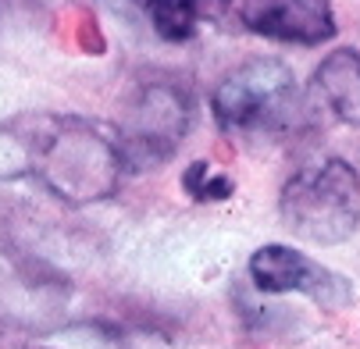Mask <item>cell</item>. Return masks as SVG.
Wrapping results in <instances>:
<instances>
[{"label":"cell","mask_w":360,"mask_h":349,"mask_svg":"<svg viewBox=\"0 0 360 349\" xmlns=\"http://www.w3.org/2000/svg\"><path fill=\"white\" fill-rule=\"evenodd\" d=\"M314 93L349 129H360V50L339 46L314 68Z\"/></svg>","instance_id":"obj_7"},{"label":"cell","mask_w":360,"mask_h":349,"mask_svg":"<svg viewBox=\"0 0 360 349\" xmlns=\"http://www.w3.org/2000/svg\"><path fill=\"white\" fill-rule=\"evenodd\" d=\"M122 175L118 139L100 121L50 111L0 121V182L36 178L65 204L86 207L115 196Z\"/></svg>","instance_id":"obj_1"},{"label":"cell","mask_w":360,"mask_h":349,"mask_svg":"<svg viewBox=\"0 0 360 349\" xmlns=\"http://www.w3.org/2000/svg\"><path fill=\"white\" fill-rule=\"evenodd\" d=\"M250 282L253 289H261L268 296L300 292L307 299H314L321 310H346L353 303L349 278H342L339 271L318 264L303 249L285 246V242H271L257 249L250 257Z\"/></svg>","instance_id":"obj_5"},{"label":"cell","mask_w":360,"mask_h":349,"mask_svg":"<svg viewBox=\"0 0 360 349\" xmlns=\"http://www.w3.org/2000/svg\"><path fill=\"white\" fill-rule=\"evenodd\" d=\"M146 18L161 39L186 43L203 22V0H143Z\"/></svg>","instance_id":"obj_8"},{"label":"cell","mask_w":360,"mask_h":349,"mask_svg":"<svg viewBox=\"0 0 360 349\" xmlns=\"http://www.w3.org/2000/svg\"><path fill=\"white\" fill-rule=\"evenodd\" d=\"M239 22L264 39L321 46L335 36L332 0H236Z\"/></svg>","instance_id":"obj_6"},{"label":"cell","mask_w":360,"mask_h":349,"mask_svg":"<svg viewBox=\"0 0 360 349\" xmlns=\"http://www.w3.org/2000/svg\"><path fill=\"white\" fill-rule=\"evenodd\" d=\"M193 93L175 79H146L122 100V118L111 129L125 171H146L172 161L193 129Z\"/></svg>","instance_id":"obj_4"},{"label":"cell","mask_w":360,"mask_h":349,"mask_svg":"<svg viewBox=\"0 0 360 349\" xmlns=\"http://www.w3.org/2000/svg\"><path fill=\"white\" fill-rule=\"evenodd\" d=\"M282 225L318 246L346 242L360 225V175L342 157H314L300 164L278 196Z\"/></svg>","instance_id":"obj_2"},{"label":"cell","mask_w":360,"mask_h":349,"mask_svg":"<svg viewBox=\"0 0 360 349\" xmlns=\"http://www.w3.org/2000/svg\"><path fill=\"white\" fill-rule=\"evenodd\" d=\"M211 114L225 132L278 136L303 121L307 104L289 65L278 58H250L214 86Z\"/></svg>","instance_id":"obj_3"}]
</instances>
